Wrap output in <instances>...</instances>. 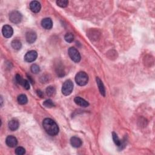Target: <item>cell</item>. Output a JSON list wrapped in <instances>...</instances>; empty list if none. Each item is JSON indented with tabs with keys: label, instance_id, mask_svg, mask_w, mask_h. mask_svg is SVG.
I'll return each instance as SVG.
<instances>
[{
	"label": "cell",
	"instance_id": "5b68a950",
	"mask_svg": "<svg viewBox=\"0 0 155 155\" xmlns=\"http://www.w3.org/2000/svg\"><path fill=\"white\" fill-rule=\"evenodd\" d=\"M9 19L14 24H19L22 20V15L18 11H12L9 14Z\"/></svg>",
	"mask_w": 155,
	"mask_h": 155
},
{
	"label": "cell",
	"instance_id": "277c9868",
	"mask_svg": "<svg viewBox=\"0 0 155 155\" xmlns=\"http://www.w3.org/2000/svg\"><path fill=\"white\" fill-rule=\"evenodd\" d=\"M69 55L72 61L75 62H79L81 61V55L76 49L70 47L68 51Z\"/></svg>",
	"mask_w": 155,
	"mask_h": 155
},
{
	"label": "cell",
	"instance_id": "d6986e66",
	"mask_svg": "<svg viewBox=\"0 0 155 155\" xmlns=\"http://www.w3.org/2000/svg\"><path fill=\"white\" fill-rule=\"evenodd\" d=\"M46 94L48 96H53L56 93V89L53 86H49L46 88Z\"/></svg>",
	"mask_w": 155,
	"mask_h": 155
},
{
	"label": "cell",
	"instance_id": "2e32d148",
	"mask_svg": "<svg viewBox=\"0 0 155 155\" xmlns=\"http://www.w3.org/2000/svg\"><path fill=\"white\" fill-rule=\"evenodd\" d=\"M96 82H97V84H98V88H99L101 94L103 96H106V89H105L104 86V84H103L102 81L99 79V78H98V77L96 78Z\"/></svg>",
	"mask_w": 155,
	"mask_h": 155
},
{
	"label": "cell",
	"instance_id": "cb8c5ba5",
	"mask_svg": "<svg viewBox=\"0 0 155 155\" xmlns=\"http://www.w3.org/2000/svg\"><path fill=\"white\" fill-rule=\"evenodd\" d=\"M15 153L18 155H23L25 153V150L22 147H18L16 148Z\"/></svg>",
	"mask_w": 155,
	"mask_h": 155
},
{
	"label": "cell",
	"instance_id": "5bb4252c",
	"mask_svg": "<svg viewBox=\"0 0 155 155\" xmlns=\"http://www.w3.org/2000/svg\"><path fill=\"white\" fill-rule=\"evenodd\" d=\"M70 143H71V145L75 148L80 147L82 144L81 139L76 136H73L71 138Z\"/></svg>",
	"mask_w": 155,
	"mask_h": 155
},
{
	"label": "cell",
	"instance_id": "603a6c76",
	"mask_svg": "<svg viewBox=\"0 0 155 155\" xmlns=\"http://www.w3.org/2000/svg\"><path fill=\"white\" fill-rule=\"evenodd\" d=\"M30 69H31V72L35 74H37L38 73L40 72V67H39L38 65H36V64H33V65L31 66Z\"/></svg>",
	"mask_w": 155,
	"mask_h": 155
},
{
	"label": "cell",
	"instance_id": "52a82bcc",
	"mask_svg": "<svg viewBox=\"0 0 155 155\" xmlns=\"http://www.w3.org/2000/svg\"><path fill=\"white\" fill-rule=\"evenodd\" d=\"M38 57V53L35 50H30L25 54L24 56V60L26 62H32L36 60Z\"/></svg>",
	"mask_w": 155,
	"mask_h": 155
},
{
	"label": "cell",
	"instance_id": "7c38bea8",
	"mask_svg": "<svg viewBox=\"0 0 155 155\" xmlns=\"http://www.w3.org/2000/svg\"><path fill=\"white\" fill-rule=\"evenodd\" d=\"M30 9L32 12L34 13H38L41 10V4L37 1H33L30 3Z\"/></svg>",
	"mask_w": 155,
	"mask_h": 155
},
{
	"label": "cell",
	"instance_id": "484cf974",
	"mask_svg": "<svg viewBox=\"0 0 155 155\" xmlns=\"http://www.w3.org/2000/svg\"><path fill=\"white\" fill-rule=\"evenodd\" d=\"M15 79H16V82L19 84H20V85L22 84L24 79H23V78L21 77V75H19V74H16L15 76Z\"/></svg>",
	"mask_w": 155,
	"mask_h": 155
},
{
	"label": "cell",
	"instance_id": "8fae6325",
	"mask_svg": "<svg viewBox=\"0 0 155 155\" xmlns=\"http://www.w3.org/2000/svg\"><path fill=\"white\" fill-rule=\"evenodd\" d=\"M41 25L44 29L50 30L53 27V22L50 18H46L42 20Z\"/></svg>",
	"mask_w": 155,
	"mask_h": 155
},
{
	"label": "cell",
	"instance_id": "9a60e30c",
	"mask_svg": "<svg viewBox=\"0 0 155 155\" xmlns=\"http://www.w3.org/2000/svg\"><path fill=\"white\" fill-rule=\"evenodd\" d=\"M9 128L11 131H15L19 126V122L16 119H12L9 122Z\"/></svg>",
	"mask_w": 155,
	"mask_h": 155
},
{
	"label": "cell",
	"instance_id": "d4e9b609",
	"mask_svg": "<svg viewBox=\"0 0 155 155\" xmlns=\"http://www.w3.org/2000/svg\"><path fill=\"white\" fill-rule=\"evenodd\" d=\"M21 86L26 90H29L30 88V83H29V81H28L27 80H24L23 81V83Z\"/></svg>",
	"mask_w": 155,
	"mask_h": 155
},
{
	"label": "cell",
	"instance_id": "7402d4cb",
	"mask_svg": "<svg viewBox=\"0 0 155 155\" xmlns=\"http://www.w3.org/2000/svg\"><path fill=\"white\" fill-rule=\"evenodd\" d=\"M56 4L58 6H60V7L64 8L67 6L69 1H66V0H58V1H56Z\"/></svg>",
	"mask_w": 155,
	"mask_h": 155
},
{
	"label": "cell",
	"instance_id": "ffe728a7",
	"mask_svg": "<svg viewBox=\"0 0 155 155\" xmlns=\"http://www.w3.org/2000/svg\"><path fill=\"white\" fill-rule=\"evenodd\" d=\"M64 39L66 42L67 43H72L74 40V35L72 33H67L65 36H64Z\"/></svg>",
	"mask_w": 155,
	"mask_h": 155
},
{
	"label": "cell",
	"instance_id": "7a4b0ae2",
	"mask_svg": "<svg viewBox=\"0 0 155 155\" xmlns=\"http://www.w3.org/2000/svg\"><path fill=\"white\" fill-rule=\"evenodd\" d=\"M75 81L80 86L86 85L88 81V76L84 72H80L78 73L75 76Z\"/></svg>",
	"mask_w": 155,
	"mask_h": 155
},
{
	"label": "cell",
	"instance_id": "30bf717a",
	"mask_svg": "<svg viewBox=\"0 0 155 155\" xmlns=\"http://www.w3.org/2000/svg\"><path fill=\"white\" fill-rule=\"evenodd\" d=\"M36 38H37V36L35 32L32 30L27 32L26 35H25L26 41L29 44L34 43L36 41Z\"/></svg>",
	"mask_w": 155,
	"mask_h": 155
},
{
	"label": "cell",
	"instance_id": "3957f363",
	"mask_svg": "<svg viewBox=\"0 0 155 155\" xmlns=\"http://www.w3.org/2000/svg\"><path fill=\"white\" fill-rule=\"evenodd\" d=\"M73 89V84L72 81L69 80L64 82L62 87V93L64 95L68 96L72 93Z\"/></svg>",
	"mask_w": 155,
	"mask_h": 155
},
{
	"label": "cell",
	"instance_id": "9c48e42d",
	"mask_svg": "<svg viewBox=\"0 0 155 155\" xmlns=\"http://www.w3.org/2000/svg\"><path fill=\"white\" fill-rule=\"evenodd\" d=\"M5 143L8 147L13 148L17 145L18 141L17 139L15 136H8L7 138H6Z\"/></svg>",
	"mask_w": 155,
	"mask_h": 155
},
{
	"label": "cell",
	"instance_id": "e0dca14e",
	"mask_svg": "<svg viewBox=\"0 0 155 155\" xmlns=\"http://www.w3.org/2000/svg\"><path fill=\"white\" fill-rule=\"evenodd\" d=\"M11 46L13 47V49H14L15 50H18L21 49V48L22 47V44H21V42L19 40H14L12 41Z\"/></svg>",
	"mask_w": 155,
	"mask_h": 155
},
{
	"label": "cell",
	"instance_id": "ac0fdd59",
	"mask_svg": "<svg viewBox=\"0 0 155 155\" xmlns=\"http://www.w3.org/2000/svg\"><path fill=\"white\" fill-rule=\"evenodd\" d=\"M17 99H18V102L19 104L21 105H24L25 104H27L28 101L26 95H25L24 94H21L20 95H19Z\"/></svg>",
	"mask_w": 155,
	"mask_h": 155
},
{
	"label": "cell",
	"instance_id": "8992f818",
	"mask_svg": "<svg viewBox=\"0 0 155 155\" xmlns=\"http://www.w3.org/2000/svg\"><path fill=\"white\" fill-rule=\"evenodd\" d=\"M112 137H113V139L115 145L119 148V150L124 149L126 145L125 140H123V141L121 140L118 136V135L116 134V133H115V132L112 133Z\"/></svg>",
	"mask_w": 155,
	"mask_h": 155
},
{
	"label": "cell",
	"instance_id": "4fadbf2b",
	"mask_svg": "<svg viewBox=\"0 0 155 155\" xmlns=\"http://www.w3.org/2000/svg\"><path fill=\"white\" fill-rule=\"evenodd\" d=\"M74 101L77 105H78L81 107H87L89 106V103L87 101H86L85 99H84L83 98L79 96H77L76 97V98H75Z\"/></svg>",
	"mask_w": 155,
	"mask_h": 155
},
{
	"label": "cell",
	"instance_id": "44dd1931",
	"mask_svg": "<svg viewBox=\"0 0 155 155\" xmlns=\"http://www.w3.org/2000/svg\"><path fill=\"white\" fill-rule=\"evenodd\" d=\"M43 106L44 107H46V108H52L55 107V104L53 102L51 101V99H47L46 101H45L43 103Z\"/></svg>",
	"mask_w": 155,
	"mask_h": 155
},
{
	"label": "cell",
	"instance_id": "ba28073f",
	"mask_svg": "<svg viewBox=\"0 0 155 155\" xmlns=\"http://www.w3.org/2000/svg\"><path fill=\"white\" fill-rule=\"evenodd\" d=\"M2 33L3 36L5 38H10L14 34V30L10 25H5L3 27L2 29Z\"/></svg>",
	"mask_w": 155,
	"mask_h": 155
},
{
	"label": "cell",
	"instance_id": "6da1fadb",
	"mask_svg": "<svg viewBox=\"0 0 155 155\" xmlns=\"http://www.w3.org/2000/svg\"><path fill=\"white\" fill-rule=\"evenodd\" d=\"M45 131L50 136H55L59 132V127L56 122L50 118H46L43 122Z\"/></svg>",
	"mask_w": 155,
	"mask_h": 155
},
{
	"label": "cell",
	"instance_id": "4316f807",
	"mask_svg": "<svg viewBox=\"0 0 155 155\" xmlns=\"http://www.w3.org/2000/svg\"><path fill=\"white\" fill-rule=\"evenodd\" d=\"M36 92H37L36 93H37L38 95L39 96H40V97H41V98H43V92H41V90H38Z\"/></svg>",
	"mask_w": 155,
	"mask_h": 155
}]
</instances>
